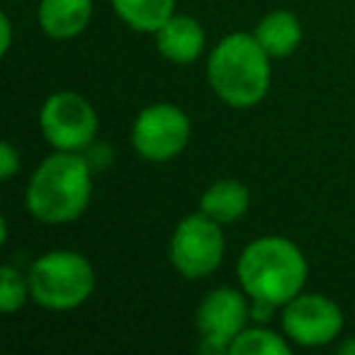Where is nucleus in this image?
I'll return each mask as SVG.
<instances>
[{
	"label": "nucleus",
	"instance_id": "f257e3e1",
	"mask_svg": "<svg viewBox=\"0 0 355 355\" xmlns=\"http://www.w3.org/2000/svg\"><path fill=\"white\" fill-rule=\"evenodd\" d=\"M93 200V166L83 153L54 151L27 180L25 207L40 224L64 227L80 219Z\"/></svg>",
	"mask_w": 355,
	"mask_h": 355
},
{
	"label": "nucleus",
	"instance_id": "f03ea898",
	"mask_svg": "<svg viewBox=\"0 0 355 355\" xmlns=\"http://www.w3.org/2000/svg\"><path fill=\"white\" fill-rule=\"evenodd\" d=\"M253 32H232L209 51L207 83L232 110H251L270 93L272 64Z\"/></svg>",
	"mask_w": 355,
	"mask_h": 355
},
{
	"label": "nucleus",
	"instance_id": "7ed1b4c3",
	"mask_svg": "<svg viewBox=\"0 0 355 355\" xmlns=\"http://www.w3.org/2000/svg\"><path fill=\"white\" fill-rule=\"evenodd\" d=\"M236 277L241 290L253 302L285 306L304 292L309 263L297 243L270 234L243 246L236 261Z\"/></svg>",
	"mask_w": 355,
	"mask_h": 355
},
{
	"label": "nucleus",
	"instance_id": "20e7f679",
	"mask_svg": "<svg viewBox=\"0 0 355 355\" xmlns=\"http://www.w3.org/2000/svg\"><path fill=\"white\" fill-rule=\"evenodd\" d=\"M30 295L46 311H73L93 297L98 277L83 253L56 248L42 253L27 270Z\"/></svg>",
	"mask_w": 355,
	"mask_h": 355
},
{
	"label": "nucleus",
	"instance_id": "39448f33",
	"mask_svg": "<svg viewBox=\"0 0 355 355\" xmlns=\"http://www.w3.org/2000/svg\"><path fill=\"white\" fill-rule=\"evenodd\" d=\"M227 251L222 224L198 209L178 222L168 241V261L185 280H202L219 270Z\"/></svg>",
	"mask_w": 355,
	"mask_h": 355
},
{
	"label": "nucleus",
	"instance_id": "423d86ee",
	"mask_svg": "<svg viewBox=\"0 0 355 355\" xmlns=\"http://www.w3.org/2000/svg\"><path fill=\"white\" fill-rule=\"evenodd\" d=\"M40 129L54 151L83 153L98 139L100 119L85 95L59 90L42 103Z\"/></svg>",
	"mask_w": 355,
	"mask_h": 355
},
{
	"label": "nucleus",
	"instance_id": "0eeeda50",
	"mask_svg": "<svg viewBox=\"0 0 355 355\" xmlns=\"http://www.w3.org/2000/svg\"><path fill=\"white\" fill-rule=\"evenodd\" d=\"M193 137V122L173 103L146 105L129 129L132 148L148 163H168L185 151Z\"/></svg>",
	"mask_w": 355,
	"mask_h": 355
},
{
	"label": "nucleus",
	"instance_id": "6e6552de",
	"mask_svg": "<svg viewBox=\"0 0 355 355\" xmlns=\"http://www.w3.org/2000/svg\"><path fill=\"white\" fill-rule=\"evenodd\" d=\"M282 334L300 348L334 345L343 334V311L331 297L321 292H300L282 306Z\"/></svg>",
	"mask_w": 355,
	"mask_h": 355
},
{
	"label": "nucleus",
	"instance_id": "1a4fd4ad",
	"mask_svg": "<svg viewBox=\"0 0 355 355\" xmlns=\"http://www.w3.org/2000/svg\"><path fill=\"white\" fill-rule=\"evenodd\" d=\"M251 297L236 287H214L202 297L195 311L202 353H229L234 338L248 326Z\"/></svg>",
	"mask_w": 355,
	"mask_h": 355
},
{
	"label": "nucleus",
	"instance_id": "9d476101",
	"mask_svg": "<svg viewBox=\"0 0 355 355\" xmlns=\"http://www.w3.org/2000/svg\"><path fill=\"white\" fill-rule=\"evenodd\" d=\"M156 49L166 61L175 66H188L202 56L207 35L202 25L190 15H171L161 27L156 30Z\"/></svg>",
	"mask_w": 355,
	"mask_h": 355
},
{
	"label": "nucleus",
	"instance_id": "9b49d317",
	"mask_svg": "<svg viewBox=\"0 0 355 355\" xmlns=\"http://www.w3.org/2000/svg\"><path fill=\"white\" fill-rule=\"evenodd\" d=\"M93 20V0H40L37 22L49 40L69 42L88 30Z\"/></svg>",
	"mask_w": 355,
	"mask_h": 355
},
{
	"label": "nucleus",
	"instance_id": "f8f14e48",
	"mask_svg": "<svg viewBox=\"0 0 355 355\" xmlns=\"http://www.w3.org/2000/svg\"><path fill=\"white\" fill-rule=\"evenodd\" d=\"M248 207H251V190L234 178H222L212 183L200 198V212L219 222L222 227L243 219Z\"/></svg>",
	"mask_w": 355,
	"mask_h": 355
},
{
	"label": "nucleus",
	"instance_id": "ddd939ff",
	"mask_svg": "<svg viewBox=\"0 0 355 355\" xmlns=\"http://www.w3.org/2000/svg\"><path fill=\"white\" fill-rule=\"evenodd\" d=\"M253 35L270 59H287L300 49L304 30H302V22L295 12L272 10L258 20Z\"/></svg>",
	"mask_w": 355,
	"mask_h": 355
},
{
	"label": "nucleus",
	"instance_id": "4468645a",
	"mask_svg": "<svg viewBox=\"0 0 355 355\" xmlns=\"http://www.w3.org/2000/svg\"><path fill=\"white\" fill-rule=\"evenodd\" d=\"M178 0H110L114 15L139 35H156V30L175 15Z\"/></svg>",
	"mask_w": 355,
	"mask_h": 355
},
{
	"label": "nucleus",
	"instance_id": "2eb2a0df",
	"mask_svg": "<svg viewBox=\"0 0 355 355\" xmlns=\"http://www.w3.org/2000/svg\"><path fill=\"white\" fill-rule=\"evenodd\" d=\"M232 355H287L292 353V340L285 334L268 329L266 324L246 326L241 334L234 338Z\"/></svg>",
	"mask_w": 355,
	"mask_h": 355
},
{
	"label": "nucleus",
	"instance_id": "dca6fc26",
	"mask_svg": "<svg viewBox=\"0 0 355 355\" xmlns=\"http://www.w3.org/2000/svg\"><path fill=\"white\" fill-rule=\"evenodd\" d=\"M27 302H32L27 272H20L15 266L6 263L0 268V309L3 314H15Z\"/></svg>",
	"mask_w": 355,
	"mask_h": 355
},
{
	"label": "nucleus",
	"instance_id": "f3484780",
	"mask_svg": "<svg viewBox=\"0 0 355 355\" xmlns=\"http://www.w3.org/2000/svg\"><path fill=\"white\" fill-rule=\"evenodd\" d=\"M17 171H20V151L12 146V141H3L0 144V178L12 180Z\"/></svg>",
	"mask_w": 355,
	"mask_h": 355
},
{
	"label": "nucleus",
	"instance_id": "a211bd4d",
	"mask_svg": "<svg viewBox=\"0 0 355 355\" xmlns=\"http://www.w3.org/2000/svg\"><path fill=\"white\" fill-rule=\"evenodd\" d=\"M10 46H12V20L8 12H3L0 15V54L8 56Z\"/></svg>",
	"mask_w": 355,
	"mask_h": 355
},
{
	"label": "nucleus",
	"instance_id": "6ab92c4d",
	"mask_svg": "<svg viewBox=\"0 0 355 355\" xmlns=\"http://www.w3.org/2000/svg\"><path fill=\"white\" fill-rule=\"evenodd\" d=\"M336 350H338L340 355H355V338H348V336H345V338L336 345Z\"/></svg>",
	"mask_w": 355,
	"mask_h": 355
},
{
	"label": "nucleus",
	"instance_id": "aec40b11",
	"mask_svg": "<svg viewBox=\"0 0 355 355\" xmlns=\"http://www.w3.org/2000/svg\"><path fill=\"white\" fill-rule=\"evenodd\" d=\"M8 239H10V229H8V219L3 217L0 219V243H8Z\"/></svg>",
	"mask_w": 355,
	"mask_h": 355
}]
</instances>
